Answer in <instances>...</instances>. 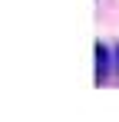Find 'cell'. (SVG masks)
<instances>
[{
  "label": "cell",
  "instance_id": "obj_2",
  "mask_svg": "<svg viewBox=\"0 0 119 122\" xmlns=\"http://www.w3.org/2000/svg\"><path fill=\"white\" fill-rule=\"evenodd\" d=\"M116 66H119V46H116Z\"/></svg>",
  "mask_w": 119,
  "mask_h": 122
},
{
  "label": "cell",
  "instance_id": "obj_1",
  "mask_svg": "<svg viewBox=\"0 0 119 122\" xmlns=\"http://www.w3.org/2000/svg\"><path fill=\"white\" fill-rule=\"evenodd\" d=\"M106 63H109V53H106L103 43H96V79L99 82L106 79Z\"/></svg>",
  "mask_w": 119,
  "mask_h": 122
}]
</instances>
